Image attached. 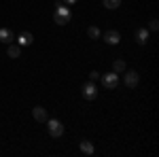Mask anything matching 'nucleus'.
I'll return each instance as SVG.
<instances>
[{
	"mask_svg": "<svg viewBox=\"0 0 159 157\" xmlns=\"http://www.w3.org/2000/svg\"><path fill=\"white\" fill-rule=\"evenodd\" d=\"M96 96H98V91H96L93 81H89V83L83 85V98H85V100H96Z\"/></svg>",
	"mask_w": 159,
	"mask_h": 157,
	"instance_id": "20e7f679",
	"label": "nucleus"
},
{
	"mask_svg": "<svg viewBox=\"0 0 159 157\" xmlns=\"http://www.w3.org/2000/svg\"><path fill=\"white\" fill-rule=\"evenodd\" d=\"M98 79H100L98 70H91V72H89V81H98Z\"/></svg>",
	"mask_w": 159,
	"mask_h": 157,
	"instance_id": "dca6fc26",
	"label": "nucleus"
},
{
	"mask_svg": "<svg viewBox=\"0 0 159 157\" xmlns=\"http://www.w3.org/2000/svg\"><path fill=\"white\" fill-rule=\"evenodd\" d=\"M32 115H34V119H36L38 123H45V121L49 119V115H47V110L43 109V106H34V110H32Z\"/></svg>",
	"mask_w": 159,
	"mask_h": 157,
	"instance_id": "423d86ee",
	"label": "nucleus"
},
{
	"mask_svg": "<svg viewBox=\"0 0 159 157\" xmlns=\"http://www.w3.org/2000/svg\"><path fill=\"white\" fill-rule=\"evenodd\" d=\"M102 2H104L106 9H117V7L121 4V0H102Z\"/></svg>",
	"mask_w": 159,
	"mask_h": 157,
	"instance_id": "ddd939ff",
	"label": "nucleus"
},
{
	"mask_svg": "<svg viewBox=\"0 0 159 157\" xmlns=\"http://www.w3.org/2000/svg\"><path fill=\"white\" fill-rule=\"evenodd\" d=\"M7 53H9V58H19V53H21V49H19V45H9V49H7Z\"/></svg>",
	"mask_w": 159,
	"mask_h": 157,
	"instance_id": "9b49d317",
	"label": "nucleus"
},
{
	"mask_svg": "<svg viewBox=\"0 0 159 157\" xmlns=\"http://www.w3.org/2000/svg\"><path fill=\"white\" fill-rule=\"evenodd\" d=\"M123 81H125L127 87H136V85H138V72H136V70H125Z\"/></svg>",
	"mask_w": 159,
	"mask_h": 157,
	"instance_id": "39448f33",
	"label": "nucleus"
},
{
	"mask_svg": "<svg viewBox=\"0 0 159 157\" xmlns=\"http://www.w3.org/2000/svg\"><path fill=\"white\" fill-rule=\"evenodd\" d=\"M32 40H34V36H32L30 32H21V34H19V38H17L19 47H25V45H32Z\"/></svg>",
	"mask_w": 159,
	"mask_h": 157,
	"instance_id": "1a4fd4ad",
	"label": "nucleus"
},
{
	"mask_svg": "<svg viewBox=\"0 0 159 157\" xmlns=\"http://www.w3.org/2000/svg\"><path fill=\"white\" fill-rule=\"evenodd\" d=\"M70 17H72L70 7L57 2V4H55V13H53V21H55L57 25H64V24H68V21H70Z\"/></svg>",
	"mask_w": 159,
	"mask_h": 157,
	"instance_id": "f257e3e1",
	"label": "nucleus"
},
{
	"mask_svg": "<svg viewBox=\"0 0 159 157\" xmlns=\"http://www.w3.org/2000/svg\"><path fill=\"white\" fill-rule=\"evenodd\" d=\"M102 83H104V87L106 89H115L117 85H119V74L117 72H108L102 76Z\"/></svg>",
	"mask_w": 159,
	"mask_h": 157,
	"instance_id": "7ed1b4c3",
	"label": "nucleus"
},
{
	"mask_svg": "<svg viewBox=\"0 0 159 157\" xmlns=\"http://www.w3.org/2000/svg\"><path fill=\"white\" fill-rule=\"evenodd\" d=\"M115 72H125V62H123V60L115 62Z\"/></svg>",
	"mask_w": 159,
	"mask_h": 157,
	"instance_id": "2eb2a0df",
	"label": "nucleus"
},
{
	"mask_svg": "<svg viewBox=\"0 0 159 157\" xmlns=\"http://www.w3.org/2000/svg\"><path fill=\"white\" fill-rule=\"evenodd\" d=\"M81 151H83L85 155H91V153H93V145H91L89 140H83V142H81Z\"/></svg>",
	"mask_w": 159,
	"mask_h": 157,
	"instance_id": "f8f14e48",
	"label": "nucleus"
},
{
	"mask_svg": "<svg viewBox=\"0 0 159 157\" xmlns=\"http://www.w3.org/2000/svg\"><path fill=\"white\" fill-rule=\"evenodd\" d=\"M15 36H13V32L9 28H0V43H4V45H11Z\"/></svg>",
	"mask_w": 159,
	"mask_h": 157,
	"instance_id": "0eeeda50",
	"label": "nucleus"
},
{
	"mask_svg": "<svg viewBox=\"0 0 159 157\" xmlns=\"http://www.w3.org/2000/svg\"><path fill=\"white\" fill-rule=\"evenodd\" d=\"M64 2H66L68 7H72V4H76V0H64Z\"/></svg>",
	"mask_w": 159,
	"mask_h": 157,
	"instance_id": "a211bd4d",
	"label": "nucleus"
},
{
	"mask_svg": "<svg viewBox=\"0 0 159 157\" xmlns=\"http://www.w3.org/2000/svg\"><path fill=\"white\" fill-rule=\"evenodd\" d=\"M136 40H138L140 45H147V40H148V30L147 28H140V30L136 32Z\"/></svg>",
	"mask_w": 159,
	"mask_h": 157,
	"instance_id": "9d476101",
	"label": "nucleus"
},
{
	"mask_svg": "<svg viewBox=\"0 0 159 157\" xmlns=\"http://www.w3.org/2000/svg\"><path fill=\"white\" fill-rule=\"evenodd\" d=\"M87 34H89V38H98V36H100V30H98V25H91V28L87 30Z\"/></svg>",
	"mask_w": 159,
	"mask_h": 157,
	"instance_id": "4468645a",
	"label": "nucleus"
},
{
	"mask_svg": "<svg viewBox=\"0 0 159 157\" xmlns=\"http://www.w3.org/2000/svg\"><path fill=\"white\" fill-rule=\"evenodd\" d=\"M104 40H106L108 45H117V43L121 40V34H119L117 30H108V32L104 34Z\"/></svg>",
	"mask_w": 159,
	"mask_h": 157,
	"instance_id": "6e6552de",
	"label": "nucleus"
},
{
	"mask_svg": "<svg viewBox=\"0 0 159 157\" xmlns=\"http://www.w3.org/2000/svg\"><path fill=\"white\" fill-rule=\"evenodd\" d=\"M148 28H151V30H157V28H159L157 19H151V24H148Z\"/></svg>",
	"mask_w": 159,
	"mask_h": 157,
	"instance_id": "f3484780",
	"label": "nucleus"
},
{
	"mask_svg": "<svg viewBox=\"0 0 159 157\" xmlns=\"http://www.w3.org/2000/svg\"><path fill=\"white\" fill-rule=\"evenodd\" d=\"M45 123H47V130H49V134L53 138H60L61 134H64V125L57 119H47Z\"/></svg>",
	"mask_w": 159,
	"mask_h": 157,
	"instance_id": "f03ea898",
	"label": "nucleus"
}]
</instances>
